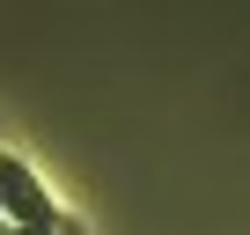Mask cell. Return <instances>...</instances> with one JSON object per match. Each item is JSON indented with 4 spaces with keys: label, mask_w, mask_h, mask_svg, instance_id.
<instances>
[{
    "label": "cell",
    "mask_w": 250,
    "mask_h": 235,
    "mask_svg": "<svg viewBox=\"0 0 250 235\" xmlns=\"http://www.w3.org/2000/svg\"><path fill=\"white\" fill-rule=\"evenodd\" d=\"M0 213H8V228H44V220H59V206H52V191L37 184V169H30L22 155H8V147H0Z\"/></svg>",
    "instance_id": "obj_1"
},
{
    "label": "cell",
    "mask_w": 250,
    "mask_h": 235,
    "mask_svg": "<svg viewBox=\"0 0 250 235\" xmlns=\"http://www.w3.org/2000/svg\"><path fill=\"white\" fill-rule=\"evenodd\" d=\"M0 228H8V213H0Z\"/></svg>",
    "instance_id": "obj_2"
},
{
    "label": "cell",
    "mask_w": 250,
    "mask_h": 235,
    "mask_svg": "<svg viewBox=\"0 0 250 235\" xmlns=\"http://www.w3.org/2000/svg\"><path fill=\"white\" fill-rule=\"evenodd\" d=\"M0 235H8V228H0Z\"/></svg>",
    "instance_id": "obj_3"
}]
</instances>
